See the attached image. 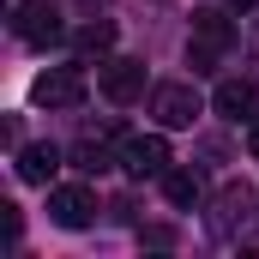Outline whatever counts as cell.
Segmentation results:
<instances>
[{
	"instance_id": "1",
	"label": "cell",
	"mask_w": 259,
	"mask_h": 259,
	"mask_svg": "<svg viewBox=\"0 0 259 259\" xmlns=\"http://www.w3.org/2000/svg\"><path fill=\"white\" fill-rule=\"evenodd\" d=\"M211 229H217L223 241H241V235H253V229H259V187H247V181H229V187L217 193Z\"/></svg>"
},
{
	"instance_id": "2",
	"label": "cell",
	"mask_w": 259,
	"mask_h": 259,
	"mask_svg": "<svg viewBox=\"0 0 259 259\" xmlns=\"http://www.w3.org/2000/svg\"><path fill=\"white\" fill-rule=\"evenodd\" d=\"M84 91H91V84H84L78 66H49V72L30 84V103H36V109H78Z\"/></svg>"
},
{
	"instance_id": "3",
	"label": "cell",
	"mask_w": 259,
	"mask_h": 259,
	"mask_svg": "<svg viewBox=\"0 0 259 259\" xmlns=\"http://www.w3.org/2000/svg\"><path fill=\"white\" fill-rule=\"evenodd\" d=\"M12 30H18V42L49 49V42H61V12H55L49 0H18V6H12Z\"/></svg>"
},
{
	"instance_id": "4",
	"label": "cell",
	"mask_w": 259,
	"mask_h": 259,
	"mask_svg": "<svg viewBox=\"0 0 259 259\" xmlns=\"http://www.w3.org/2000/svg\"><path fill=\"white\" fill-rule=\"evenodd\" d=\"M229 42H235V30H229V18H223L217 6L193 12V72H205V66L217 61V55H223Z\"/></svg>"
},
{
	"instance_id": "5",
	"label": "cell",
	"mask_w": 259,
	"mask_h": 259,
	"mask_svg": "<svg viewBox=\"0 0 259 259\" xmlns=\"http://www.w3.org/2000/svg\"><path fill=\"white\" fill-rule=\"evenodd\" d=\"M121 169L127 175H163L169 169V139L163 133H133V139H121Z\"/></svg>"
},
{
	"instance_id": "6",
	"label": "cell",
	"mask_w": 259,
	"mask_h": 259,
	"mask_svg": "<svg viewBox=\"0 0 259 259\" xmlns=\"http://www.w3.org/2000/svg\"><path fill=\"white\" fill-rule=\"evenodd\" d=\"M199 109H205V103H199L193 84H157V91H151V115H157L163 127H193Z\"/></svg>"
},
{
	"instance_id": "7",
	"label": "cell",
	"mask_w": 259,
	"mask_h": 259,
	"mask_svg": "<svg viewBox=\"0 0 259 259\" xmlns=\"http://www.w3.org/2000/svg\"><path fill=\"white\" fill-rule=\"evenodd\" d=\"M211 109H217L223 121H235V127H241V121L253 127V121H259V84H247V78H223V84L211 91Z\"/></svg>"
},
{
	"instance_id": "8",
	"label": "cell",
	"mask_w": 259,
	"mask_h": 259,
	"mask_svg": "<svg viewBox=\"0 0 259 259\" xmlns=\"http://www.w3.org/2000/svg\"><path fill=\"white\" fill-rule=\"evenodd\" d=\"M49 217L61 229H84L97 217V193L91 187H49Z\"/></svg>"
},
{
	"instance_id": "9",
	"label": "cell",
	"mask_w": 259,
	"mask_h": 259,
	"mask_svg": "<svg viewBox=\"0 0 259 259\" xmlns=\"http://www.w3.org/2000/svg\"><path fill=\"white\" fill-rule=\"evenodd\" d=\"M103 97H109V103L145 97V61H109L103 66Z\"/></svg>"
},
{
	"instance_id": "10",
	"label": "cell",
	"mask_w": 259,
	"mask_h": 259,
	"mask_svg": "<svg viewBox=\"0 0 259 259\" xmlns=\"http://www.w3.org/2000/svg\"><path fill=\"white\" fill-rule=\"evenodd\" d=\"M55 169H61V151H55V145H24V151H18V181L49 187V181H55Z\"/></svg>"
},
{
	"instance_id": "11",
	"label": "cell",
	"mask_w": 259,
	"mask_h": 259,
	"mask_svg": "<svg viewBox=\"0 0 259 259\" xmlns=\"http://www.w3.org/2000/svg\"><path fill=\"white\" fill-rule=\"evenodd\" d=\"M121 157L109 151V139H84V145H72V169H84V175H103V169H115Z\"/></svg>"
},
{
	"instance_id": "12",
	"label": "cell",
	"mask_w": 259,
	"mask_h": 259,
	"mask_svg": "<svg viewBox=\"0 0 259 259\" xmlns=\"http://www.w3.org/2000/svg\"><path fill=\"white\" fill-rule=\"evenodd\" d=\"M199 187H205V181H199L193 169H163V199H169V205H193Z\"/></svg>"
},
{
	"instance_id": "13",
	"label": "cell",
	"mask_w": 259,
	"mask_h": 259,
	"mask_svg": "<svg viewBox=\"0 0 259 259\" xmlns=\"http://www.w3.org/2000/svg\"><path fill=\"white\" fill-rule=\"evenodd\" d=\"M72 42H78V55H109V49H115V24H109V18L78 24V30H72Z\"/></svg>"
},
{
	"instance_id": "14",
	"label": "cell",
	"mask_w": 259,
	"mask_h": 259,
	"mask_svg": "<svg viewBox=\"0 0 259 259\" xmlns=\"http://www.w3.org/2000/svg\"><path fill=\"white\" fill-rule=\"evenodd\" d=\"M229 6H241V12H247V6H259V0H229Z\"/></svg>"
},
{
	"instance_id": "15",
	"label": "cell",
	"mask_w": 259,
	"mask_h": 259,
	"mask_svg": "<svg viewBox=\"0 0 259 259\" xmlns=\"http://www.w3.org/2000/svg\"><path fill=\"white\" fill-rule=\"evenodd\" d=\"M253 157H259V121H253Z\"/></svg>"
}]
</instances>
